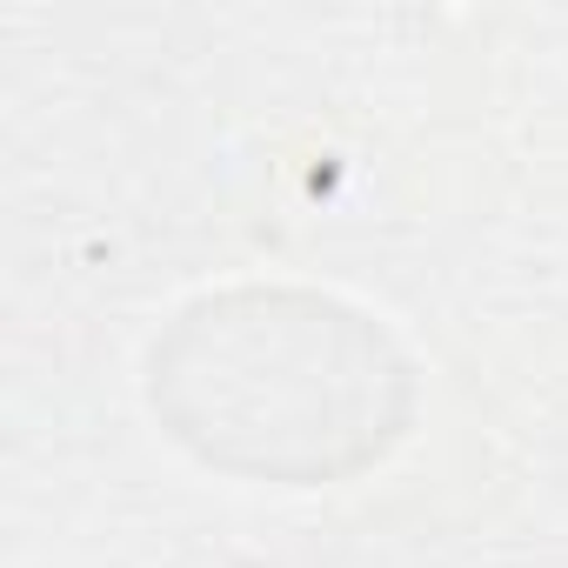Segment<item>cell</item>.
<instances>
[{
    "mask_svg": "<svg viewBox=\"0 0 568 568\" xmlns=\"http://www.w3.org/2000/svg\"><path fill=\"white\" fill-rule=\"evenodd\" d=\"M148 408L207 468L322 488L375 468L415 408L388 328L308 288H227L174 315L148 355Z\"/></svg>",
    "mask_w": 568,
    "mask_h": 568,
    "instance_id": "6da1fadb",
    "label": "cell"
}]
</instances>
